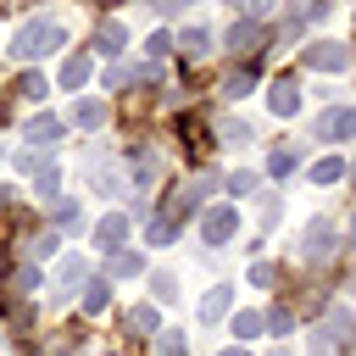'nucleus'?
Segmentation results:
<instances>
[{"instance_id": "f3484780", "label": "nucleus", "mask_w": 356, "mask_h": 356, "mask_svg": "<svg viewBox=\"0 0 356 356\" xmlns=\"http://www.w3.org/2000/svg\"><path fill=\"white\" fill-rule=\"evenodd\" d=\"M295 106H300V100H295V83H273V111H278V117H289Z\"/></svg>"}, {"instance_id": "f8f14e48", "label": "nucleus", "mask_w": 356, "mask_h": 356, "mask_svg": "<svg viewBox=\"0 0 356 356\" xmlns=\"http://www.w3.org/2000/svg\"><path fill=\"white\" fill-rule=\"evenodd\" d=\"M111 273H117V278H134V273H145V256H139V250H117V256H111Z\"/></svg>"}, {"instance_id": "4468645a", "label": "nucleus", "mask_w": 356, "mask_h": 356, "mask_svg": "<svg viewBox=\"0 0 356 356\" xmlns=\"http://www.w3.org/2000/svg\"><path fill=\"white\" fill-rule=\"evenodd\" d=\"M33 189H39V200H56V195H61V172H56V167L33 172Z\"/></svg>"}, {"instance_id": "aec40b11", "label": "nucleus", "mask_w": 356, "mask_h": 356, "mask_svg": "<svg viewBox=\"0 0 356 356\" xmlns=\"http://www.w3.org/2000/svg\"><path fill=\"white\" fill-rule=\"evenodd\" d=\"M128 328L134 334H156V306H134L128 312Z\"/></svg>"}, {"instance_id": "412c9836", "label": "nucleus", "mask_w": 356, "mask_h": 356, "mask_svg": "<svg viewBox=\"0 0 356 356\" xmlns=\"http://www.w3.org/2000/svg\"><path fill=\"white\" fill-rule=\"evenodd\" d=\"M222 145H250V122H222Z\"/></svg>"}, {"instance_id": "c756f323", "label": "nucleus", "mask_w": 356, "mask_h": 356, "mask_svg": "<svg viewBox=\"0 0 356 356\" xmlns=\"http://www.w3.org/2000/svg\"><path fill=\"white\" fill-rule=\"evenodd\" d=\"M228 6H239V0H228Z\"/></svg>"}, {"instance_id": "5701e85b", "label": "nucleus", "mask_w": 356, "mask_h": 356, "mask_svg": "<svg viewBox=\"0 0 356 356\" xmlns=\"http://www.w3.org/2000/svg\"><path fill=\"white\" fill-rule=\"evenodd\" d=\"M106 295H111V289H106V284L95 278V284L83 289V312H100V306H106Z\"/></svg>"}, {"instance_id": "a878e982", "label": "nucleus", "mask_w": 356, "mask_h": 356, "mask_svg": "<svg viewBox=\"0 0 356 356\" xmlns=\"http://www.w3.org/2000/svg\"><path fill=\"white\" fill-rule=\"evenodd\" d=\"M228 189H234V195H250V189H256V172H234Z\"/></svg>"}, {"instance_id": "9b49d317", "label": "nucleus", "mask_w": 356, "mask_h": 356, "mask_svg": "<svg viewBox=\"0 0 356 356\" xmlns=\"http://www.w3.org/2000/svg\"><path fill=\"white\" fill-rule=\"evenodd\" d=\"M95 50H100V56H117V50H122V28H117V22H100V28H95Z\"/></svg>"}, {"instance_id": "ddd939ff", "label": "nucleus", "mask_w": 356, "mask_h": 356, "mask_svg": "<svg viewBox=\"0 0 356 356\" xmlns=\"http://www.w3.org/2000/svg\"><path fill=\"white\" fill-rule=\"evenodd\" d=\"M72 122H78V128H100V122H106V111H100L95 100H78V106H72Z\"/></svg>"}, {"instance_id": "b1692460", "label": "nucleus", "mask_w": 356, "mask_h": 356, "mask_svg": "<svg viewBox=\"0 0 356 356\" xmlns=\"http://www.w3.org/2000/svg\"><path fill=\"white\" fill-rule=\"evenodd\" d=\"M289 167H295V145H278V150H273V172H278V178H284V172H289Z\"/></svg>"}, {"instance_id": "2eb2a0df", "label": "nucleus", "mask_w": 356, "mask_h": 356, "mask_svg": "<svg viewBox=\"0 0 356 356\" xmlns=\"http://www.w3.org/2000/svg\"><path fill=\"white\" fill-rule=\"evenodd\" d=\"M83 78H89V56H72V61L61 67V83H67V89H78Z\"/></svg>"}, {"instance_id": "6ab92c4d", "label": "nucleus", "mask_w": 356, "mask_h": 356, "mask_svg": "<svg viewBox=\"0 0 356 356\" xmlns=\"http://www.w3.org/2000/svg\"><path fill=\"white\" fill-rule=\"evenodd\" d=\"M78 278H83V261H78V256H67V261H61V278H56V295H67Z\"/></svg>"}, {"instance_id": "4be33fe9", "label": "nucleus", "mask_w": 356, "mask_h": 356, "mask_svg": "<svg viewBox=\"0 0 356 356\" xmlns=\"http://www.w3.org/2000/svg\"><path fill=\"white\" fill-rule=\"evenodd\" d=\"M172 234H178V228H172V217H156L145 239H150V245H172Z\"/></svg>"}, {"instance_id": "cd10ccee", "label": "nucleus", "mask_w": 356, "mask_h": 356, "mask_svg": "<svg viewBox=\"0 0 356 356\" xmlns=\"http://www.w3.org/2000/svg\"><path fill=\"white\" fill-rule=\"evenodd\" d=\"M17 89H22V95H44V78H39V72H28V78H22Z\"/></svg>"}, {"instance_id": "a211bd4d", "label": "nucleus", "mask_w": 356, "mask_h": 356, "mask_svg": "<svg viewBox=\"0 0 356 356\" xmlns=\"http://www.w3.org/2000/svg\"><path fill=\"white\" fill-rule=\"evenodd\" d=\"M339 178H345V161H334V156L312 167V184H339Z\"/></svg>"}, {"instance_id": "6e6552de", "label": "nucleus", "mask_w": 356, "mask_h": 356, "mask_svg": "<svg viewBox=\"0 0 356 356\" xmlns=\"http://www.w3.org/2000/svg\"><path fill=\"white\" fill-rule=\"evenodd\" d=\"M228 300H234V289H228V284H217V289L200 300V323H217V317L228 312Z\"/></svg>"}, {"instance_id": "bb28decb", "label": "nucleus", "mask_w": 356, "mask_h": 356, "mask_svg": "<svg viewBox=\"0 0 356 356\" xmlns=\"http://www.w3.org/2000/svg\"><path fill=\"white\" fill-rule=\"evenodd\" d=\"M234 334H245V339L261 334V317H234Z\"/></svg>"}, {"instance_id": "9d476101", "label": "nucleus", "mask_w": 356, "mask_h": 356, "mask_svg": "<svg viewBox=\"0 0 356 356\" xmlns=\"http://www.w3.org/2000/svg\"><path fill=\"white\" fill-rule=\"evenodd\" d=\"M28 139H33V145H56V139H61V117H33V122H28Z\"/></svg>"}, {"instance_id": "f03ea898", "label": "nucleus", "mask_w": 356, "mask_h": 356, "mask_svg": "<svg viewBox=\"0 0 356 356\" xmlns=\"http://www.w3.org/2000/svg\"><path fill=\"white\" fill-rule=\"evenodd\" d=\"M300 250H306V261H312V267H328V261H334V250H339V228H334V217H317V222L306 228Z\"/></svg>"}, {"instance_id": "423d86ee", "label": "nucleus", "mask_w": 356, "mask_h": 356, "mask_svg": "<svg viewBox=\"0 0 356 356\" xmlns=\"http://www.w3.org/2000/svg\"><path fill=\"white\" fill-rule=\"evenodd\" d=\"M306 61H312V67H323V72H339V67H345V44H334V39H328V44H317V50H306Z\"/></svg>"}, {"instance_id": "c85d7f7f", "label": "nucleus", "mask_w": 356, "mask_h": 356, "mask_svg": "<svg viewBox=\"0 0 356 356\" xmlns=\"http://www.w3.org/2000/svg\"><path fill=\"white\" fill-rule=\"evenodd\" d=\"M222 356H245V350H222Z\"/></svg>"}, {"instance_id": "dca6fc26", "label": "nucleus", "mask_w": 356, "mask_h": 356, "mask_svg": "<svg viewBox=\"0 0 356 356\" xmlns=\"http://www.w3.org/2000/svg\"><path fill=\"white\" fill-rule=\"evenodd\" d=\"M250 83H256V78L239 67V72H228V78H222V95H228V100H239V95H250Z\"/></svg>"}, {"instance_id": "393cba45", "label": "nucleus", "mask_w": 356, "mask_h": 356, "mask_svg": "<svg viewBox=\"0 0 356 356\" xmlns=\"http://www.w3.org/2000/svg\"><path fill=\"white\" fill-rule=\"evenodd\" d=\"M56 228H78V206H72V200L56 206Z\"/></svg>"}, {"instance_id": "0eeeda50", "label": "nucleus", "mask_w": 356, "mask_h": 356, "mask_svg": "<svg viewBox=\"0 0 356 356\" xmlns=\"http://www.w3.org/2000/svg\"><path fill=\"white\" fill-rule=\"evenodd\" d=\"M122 234H128V217H117V211H111V217L95 228V245H100V250H117V245H122Z\"/></svg>"}, {"instance_id": "f257e3e1", "label": "nucleus", "mask_w": 356, "mask_h": 356, "mask_svg": "<svg viewBox=\"0 0 356 356\" xmlns=\"http://www.w3.org/2000/svg\"><path fill=\"white\" fill-rule=\"evenodd\" d=\"M61 39H67L61 22H28V28L11 39V56H17V61H39V56H50Z\"/></svg>"}, {"instance_id": "20e7f679", "label": "nucleus", "mask_w": 356, "mask_h": 356, "mask_svg": "<svg viewBox=\"0 0 356 356\" xmlns=\"http://www.w3.org/2000/svg\"><path fill=\"white\" fill-rule=\"evenodd\" d=\"M200 234H206V245H228V239L239 234V211H234V206H211L206 222H200Z\"/></svg>"}, {"instance_id": "7ed1b4c3", "label": "nucleus", "mask_w": 356, "mask_h": 356, "mask_svg": "<svg viewBox=\"0 0 356 356\" xmlns=\"http://www.w3.org/2000/svg\"><path fill=\"white\" fill-rule=\"evenodd\" d=\"M350 128H356V111H350V106H328V111L312 122V134H317V139H328V145H339Z\"/></svg>"}, {"instance_id": "1a4fd4ad", "label": "nucleus", "mask_w": 356, "mask_h": 356, "mask_svg": "<svg viewBox=\"0 0 356 356\" xmlns=\"http://www.w3.org/2000/svg\"><path fill=\"white\" fill-rule=\"evenodd\" d=\"M178 50H184L189 61H200V56L211 50V33H206V28H184V39H178Z\"/></svg>"}, {"instance_id": "39448f33", "label": "nucleus", "mask_w": 356, "mask_h": 356, "mask_svg": "<svg viewBox=\"0 0 356 356\" xmlns=\"http://www.w3.org/2000/svg\"><path fill=\"white\" fill-rule=\"evenodd\" d=\"M256 39H267V33H261V28H256V22L245 17V22H234V33H228V44H222V50H228V56H245V50H250Z\"/></svg>"}]
</instances>
